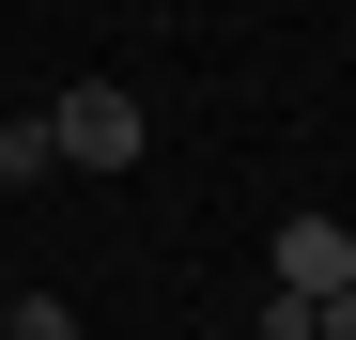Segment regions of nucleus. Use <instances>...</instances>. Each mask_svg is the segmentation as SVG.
Instances as JSON below:
<instances>
[{
    "label": "nucleus",
    "mask_w": 356,
    "mask_h": 340,
    "mask_svg": "<svg viewBox=\"0 0 356 340\" xmlns=\"http://www.w3.org/2000/svg\"><path fill=\"white\" fill-rule=\"evenodd\" d=\"M47 155H63V170H140V93L78 78L63 108H47Z\"/></svg>",
    "instance_id": "obj_1"
},
{
    "label": "nucleus",
    "mask_w": 356,
    "mask_h": 340,
    "mask_svg": "<svg viewBox=\"0 0 356 340\" xmlns=\"http://www.w3.org/2000/svg\"><path fill=\"white\" fill-rule=\"evenodd\" d=\"M279 294H356V232H341V216H279Z\"/></svg>",
    "instance_id": "obj_2"
},
{
    "label": "nucleus",
    "mask_w": 356,
    "mask_h": 340,
    "mask_svg": "<svg viewBox=\"0 0 356 340\" xmlns=\"http://www.w3.org/2000/svg\"><path fill=\"white\" fill-rule=\"evenodd\" d=\"M0 340H78V309H63V294H16V309H0Z\"/></svg>",
    "instance_id": "obj_3"
},
{
    "label": "nucleus",
    "mask_w": 356,
    "mask_h": 340,
    "mask_svg": "<svg viewBox=\"0 0 356 340\" xmlns=\"http://www.w3.org/2000/svg\"><path fill=\"white\" fill-rule=\"evenodd\" d=\"M310 340H356V294H325V309H310Z\"/></svg>",
    "instance_id": "obj_4"
}]
</instances>
